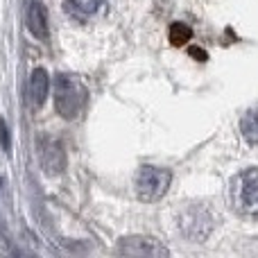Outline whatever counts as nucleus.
<instances>
[{"mask_svg": "<svg viewBox=\"0 0 258 258\" xmlns=\"http://www.w3.org/2000/svg\"><path fill=\"white\" fill-rule=\"evenodd\" d=\"M54 104L61 118H77L86 104V86L73 75H59L54 80Z\"/></svg>", "mask_w": 258, "mask_h": 258, "instance_id": "nucleus-1", "label": "nucleus"}, {"mask_svg": "<svg viewBox=\"0 0 258 258\" xmlns=\"http://www.w3.org/2000/svg\"><path fill=\"white\" fill-rule=\"evenodd\" d=\"M231 197L242 215L258 218V168H249L238 174L231 188Z\"/></svg>", "mask_w": 258, "mask_h": 258, "instance_id": "nucleus-2", "label": "nucleus"}, {"mask_svg": "<svg viewBox=\"0 0 258 258\" xmlns=\"http://www.w3.org/2000/svg\"><path fill=\"white\" fill-rule=\"evenodd\" d=\"M170 183H172V172L170 170L143 165L136 177V192L143 202H156L168 192Z\"/></svg>", "mask_w": 258, "mask_h": 258, "instance_id": "nucleus-3", "label": "nucleus"}, {"mask_svg": "<svg viewBox=\"0 0 258 258\" xmlns=\"http://www.w3.org/2000/svg\"><path fill=\"white\" fill-rule=\"evenodd\" d=\"M118 254L138 256V258H165L170 251H168V247H163L156 238L129 236V238H122L120 240V245H118Z\"/></svg>", "mask_w": 258, "mask_h": 258, "instance_id": "nucleus-4", "label": "nucleus"}, {"mask_svg": "<svg viewBox=\"0 0 258 258\" xmlns=\"http://www.w3.org/2000/svg\"><path fill=\"white\" fill-rule=\"evenodd\" d=\"M39 156H41V165L48 174H59L66 163L63 159V150L54 138H43L39 145Z\"/></svg>", "mask_w": 258, "mask_h": 258, "instance_id": "nucleus-5", "label": "nucleus"}, {"mask_svg": "<svg viewBox=\"0 0 258 258\" xmlns=\"http://www.w3.org/2000/svg\"><path fill=\"white\" fill-rule=\"evenodd\" d=\"M27 30L41 41L48 39V12L39 0H30L27 5Z\"/></svg>", "mask_w": 258, "mask_h": 258, "instance_id": "nucleus-6", "label": "nucleus"}, {"mask_svg": "<svg viewBox=\"0 0 258 258\" xmlns=\"http://www.w3.org/2000/svg\"><path fill=\"white\" fill-rule=\"evenodd\" d=\"M48 91H50V75L45 68H34L30 77V100L36 109L43 107L45 98H48Z\"/></svg>", "mask_w": 258, "mask_h": 258, "instance_id": "nucleus-7", "label": "nucleus"}, {"mask_svg": "<svg viewBox=\"0 0 258 258\" xmlns=\"http://www.w3.org/2000/svg\"><path fill=\"white\" fill-rule=\"evenodd\" d=\"M102 3L104 0H66L63 7H66L68 16L82 23V21H89L91 16H95L100 12V7H102Z\"/></svg>", "mask_w": 258, "mask_h": 258, "instance_id": "nucleus-8", "label": "nucleus"}, {"mask_svg": "<svg viewBox=\"0 0 258 258\" xmlns=\"http://www.w3.org/2000/svg\"><path fill=\"white\" fill-rule=\"evenodd\" d=\"M240 132H242V136H245V141L249 143V145L258 147V107L249 109V111L242 116Z\"/></svg>", "mask_w": 258, "mask_h": 258, "instance_id": "nucleus-9", "label": "nucleus"}, {"mask_svg": "<svg viewBox=\"0 0 258 258\" xmlns=\"http://www.w3.org/2000/svg\"><path fill=\"white\" fill-rule=\"evenodd\" d=\"M192 39V30L186 23H172L170 27V43L172 45H183Z\"/></svg>", "mask_w": 258, "mask_h": 258, "instance_id": "nucleus-10", "label": "nucleus"}, {"mask_svg": "<svg viewBox=\"0 0 258 258\" xmlns=\"http://www.w3.org/2000/svg\"><path fill=\"white\" fill-rule=\"evenodd\" d=\"M0 147H3L5 152H9V132H7L5 120H0Z\"/></svg>", "mask_w": 258, "mask_h": 258, "instance_id": "nucleus-11", "label": "nucleus"}, {"mask_svg": "<svg viewBox=\"0 0 258 258\" xmlns=\"http://www.w3.org/2000/svg\"><path fill=\"white\" fill-rule=\"evenodd\" d=\"M0 247L3 249H12V242H9V238H7V231H5V224H3V220H0Z\"/></svg>", "mask_w": 258, "mask_h": 258, "instance_id": "nucleus-12", "label": "nucleus"}, {"mask_svg": "<svg viewBox=\"0 0 258 258\" xmlns=\"http://www.w3.org/2000/svg\"><path fill=\"white\" fill-rule=\"evenodd\" d=\"M190 54H195V57L200 59V61H204V59H209V57H206V52H204V50H200V48H190Z\"/></svg>", "mask_w": 258, "mask_h": 258, "instance_id": "nucleus-13", "label": "nucleus"}]
</instances>
